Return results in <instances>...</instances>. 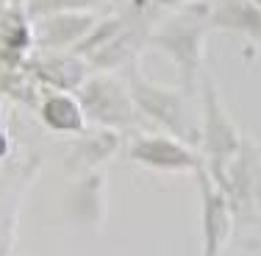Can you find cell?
I'll list each match as a JSON object with an SVG mask.
<instances>
[{"instance_id":"cell-1","label":"cell","mask_w":261,"mask_h":256,"mask_svg":"<svg viewBox=\"0 0 261 256\" xmlns=\"http://www.w3.org/2000/svg\"><path fill=\"white\" fill-rule=\"evenodd\" d=\"M81 109L100 123H125L130 117L128 95L117 81L95 78L81 89Z\"/></svg>"},{"instance_id":"cell-2","label":"cell","mask_w":261,"mask_h":256,"mask_svg":"<svg viewBox=\"0 0 261 256\" xmlns=\"http://www.w3.org/2000/svg\"><path fill=\"white\" fill-rule=\"evenodd\" d=\"M92 17L89 14H75V11H56L53 17H45V20L36 26V36L45 48H64L70 42L81 39L86 31L92 28Z\"/></svg>"},{"instance_id":"cell-3","label":"cell","mask_w":261,"mask_h":256,"mask_svg":"<svg viewBox=\"0 0 261 256\" xmlns=\"http://www.w3.org/2000/svg\"><path fill=\"white\" fill-rule=\"evenodd\" d=\"M130 156H134L136 161H142V165L167 167V170H175V167L189 165V156L170 139H142V142L134 145Z\"/></svg>"},{"instance_id":"cell-4","label":"cell","mask_w":261,"mask_h":256,"mask_svg":"<svg viewBox=\"0 0 261 256\" xmlns=\"http://www.w3.org/2000/svg\"><path fill=\"white\" fill-rule=\"evenodd\" d=\"M42 120L56 131H81L84 109L70 95H50L42 103Z\"/></svg>"},{"instance_id":"cell-5","label":"cell","mask_w":261,"mask_h":256,"mask_svg":"<svg viewBox=\"0 0 261 256\" xmlns=\"http://www.w3.org/2000/svg\"><path fill=\"white\" fill-rule=\"evenodd\" d=\"M3 153H6V136L0 134V156H3Z\"/></svg>"}]
</instances>
